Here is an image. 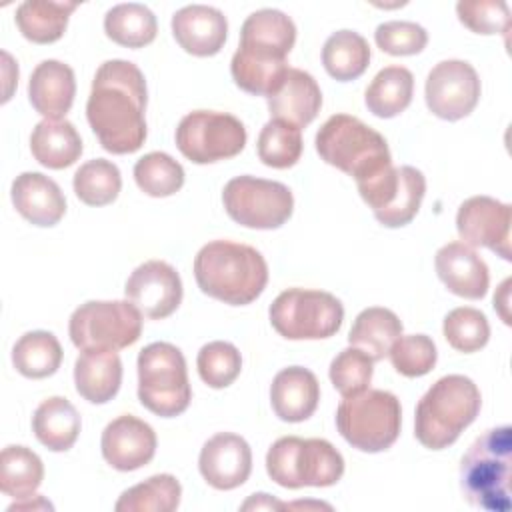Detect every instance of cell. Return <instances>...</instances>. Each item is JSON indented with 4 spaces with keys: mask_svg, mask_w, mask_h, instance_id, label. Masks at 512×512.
I'll return each instance as SVG.
<instances>
[{
    "mask_svg": "<svg viewBox=\"0 0 512 512\" xmlns=\"http://www.w3.org/2000/svg\"><path fill=\"white\" fill-rule=\"evenodd\" d=\"M176 146L194 164L226 160L244 150L246 128L228 112L194 110L180 120Z\"/></svg>",
    "mask_w": 512,
    "mask_h": 512,
    "instance_id": "12",
    "label": "cell"
},
{
    "mask_svg": "<svg viewBox=\"0 0 512 512\" xmlns=\"http://www.w3.org/2000/svg\"><path fill=\"white\" fill-rule=\"evenodd\" d=\"M138 188L154 198L176 194L184 184V168L166 152H148L134 164Z\"/></svg>",
    "mask_w": 512,
    "mask_h": 512,
    "instance_id": "39",
    "label": "cell"
},
{
    "mask_svg": "<svg viewBox=\"0 0 512 512\" xmlns=\"http://www.w3.org/2000/svg\"><path fill=\"white\" fill-rule=\"evenodd\" d=\"M62 362V346L52 332L32 330L18 338L12 348V364L26 378H48Z\"/></svg>",
    "mask_w": 512,
    "mask_h": 512,
    "instance_id": "34",
    "label": "cell"
},
{
    "mask_svg": "<svg viewBox=\"0 0 512 512\" xmlns=\"http://www.w3.org/2000/svg\"><path fill=\"white\" fill-rule=\"evenodd\" d=\"M192 398L186 360L170 342H152L138 354V400L152 414H182Z\"/></svg>",
    "mask_w": 512,
    "mask_h": 512,
    "instance_id": "8",
    "label": "cell"
},
{
    "mask_svg": "<svg viewBox=\"0 0 512 512\" xmlns=\"http://www.w3.org/2000/svg\"><path fill=\"white\" fill-rule=\"evenodd\" d=\"M196 366L204 384L210 388H226L238 378L242 370V356L234 344L214 340L200 348Z\"/></svg>",
    "mask_w": 512,
    "mask_h": 512,
    "instance_id": "42",
    "label": "cell"
},
{
    "mask_svg": "<svg viewBox=\"0 0 512 512\" xmlns=\"http://www.w3.org/2000/svg\"><path fill=\"white\" fill-rule=\"evenodd\" d=\"M266 470L284 488H324L342 478L344 458L328 440L282 436L266 454Z\"/></svg>",
    "mask_w": 512,
    "mask_h": 512,
    "instance_id": "6",
    "label": "cell"
},
{
    "mask_svg": "<svg viewBox=\"0 0 512 512\" xmlns=\"http://www.w3.org/2000/svg\"><path fill=\"white\" fill-rule=\"evenodd\" d=\"M44 478V464L26 446H6L0 454V490L16 500L30 498Z\"/></svg>",
    "mask_w": 512,
    "mask_h": 512,
    "instance_id": "35",
    "label": "cell"
},
{
    "mask_svg": "<svg viewBox=\"0 0 512 512\" xmlns=\"http://www.w3.org/2000/svg\"><path fill=\"white\" fill-rule=\"evenodd\" d=\"M76 6V2L26 0L16 8V26L26 40L34 44H50L64 34L68 16Z\"/></svg>",
    "mask_w": 512,
    "mask_h": 512,
    "instance_id": "29",
    "label": "cell"
},
{
    "mask_svg": "<svg viewBox=\"0 0 512 512\" xmlns=\"http://www.w3.org/2000/svg\"><path fill=\"white\" fill-rule=\"evenodd\" d=\"M302 156L300 128L284 120H270L258 134V158L270 168H290Z\"/></svg>",
    "mask_w": 512,
    "mask_h": 512,
    "instance_id": "40",
    "label": "cell"
},
{
    "mask_svg": "<svg viewBox=\"0 0 512 512\" xmlns=\"http://www.w3.org/2000/svg\"><path fill=\"white\" fill-rule=\"evenodd\" d=\"M182 486L172 474H156L128 488L116 502V512H172L178 508Z\"/></svg>",
    "mask_w": 512,
    "mask_h": 512,
    "instance_id": "36",
    "label": "cell"
},
{
    "mask_svg": "<svg viewBox=\"0 0 512 512\" xmlns=\"http://www.w3.org/2000/svg\"><path fill=\"white\" fill-rule=\"evenodd\" d=\"M424 96L434 116L454 122L476 108L480 78L464 60H442L428 72Z\"/></svg>",
    "mask_w": 512,
    "mask_h": 512,
    "instance_id": "14",
    "label": "cell"
},
{
    "mask_svg": "<svg viewBox=\"0 0 512 512\" xmlns=\"http://www.w3.org/2000/svg\"><path fill=\"white\" fill-rule=\"evenodd\" d=\"M106 36L126 48H142L156 38L158 24L154 12L138 2L112 6L104 16Z\"/></svg>",
    "mask_w": 512,
    "mask_h": 512,
    "instance_id": "33",
    "label": "cell"
},
{
    "mask_svg": "<svg viewBox=\"0 0 512 512\" xmlns=\"http://www.w3.org/2000/svg\"><path fill=\"white\" fill-rule=\"evenodd\" d=\"M402 424L400 400L388 390H364L348 396L336 410V426L342 438L360 452L390 448Z\"/></svg>",
    "mask_w": 512,
    "mask_h": 512,
    "instance_id": "7",
    "label": "cell"
},
{
    "mask_svg": "<svg viewBox=\"0 0 512 512\" xmlns=\"http://www.w3.org/2000/svg\"><path fill=\"white\" fill-rule=\"evenodd\" d=\"M76 94L74 72L60 60L40 62L28 82V98L38 114L46 120H62L72 108Z\"/></svg>",
    "mask_w": 512,
    "mask_h": 512,
    "instance_id": "22",
    "label": "cell"
},
{
    "mask_svg": "<svg viewBox=\"0 0 512 512\" xmlns=\"http://www.w3.org/2000/svg\"><path fill=\"white\" fill-rule=\"evenodd\" d=\"M316 152L326 164L354 176L356 184L392 164L384 136L350 114H334L320 126Z\"/></svg>",
    "mask_w": 512,
    "mask_h": 512,
    "instance_id": "5",
    "label": "cell"
},
{
    "mask_svg": "<svg viewBox=\"0 0 512 512\" xmlns=\"http://www.w3.org/2000/svg\"><path fill=\"white\" fill-rule=\"evenodd\" d=\"M400 334V318L388 308L372 306L356 316L348 332V342L350 346L364 350L372 360H382L384 356H388L390 346Z\"/></svg>",
    "mask_w": 512,
    "mask_h": 512,
    "instance_id": "30",
    "label": "cell"
},
{
    "mask_svg": "<svg viewBox=\"0 0 512 512\" xmlns=\"http://www.w3.org/2000/svg\"><path fill=\"white\" fill-rule=\"evenodd\" d=\"M10 194L16 210L34 226H54L66 212L60 186L40 172H22L16 176Z\"/></svg>",
    "mask_w": 512,
    "mask_h": 512,
    "instance_id": "24",
    "label": "cell"
},
{
    "mask_svg": "<svg viewBox=\"0 0 512 512\" xmlns=\"http://www.w3.org/2000/svg\"><path fill=\"white\" fill-rule=\"evenodd\" d=\"M372 372L374 360L356 346L340 350L330 362V380L344 398L368 390Z\"/></svg>",
    "mask_w": 512,
    "mask_h": 512,
    "instance_id": "44",
    "label": "cell"
},
{
    "mask_svg": "<svg viewBox=\"0 0 512 512\" xmlns=\"http://www.w3.org/2000/svg\"><path fill=\"white\" fill-rule=\"evenodd\" d=\"M100 448L112 468L120 472L138 470L156 454V432L144 420L124 414L104 428Z\"/></svg>",
    "mask_w": 512,
    "mask_h": 512,
    "instance_id": "18",
    "label": "cell"
},
{
    "mask_svg": "<svg viewBox=\"0 0 512 512\" xmlns=\"http://www.w3.org/2000/svg\"><path fill=\"white\" fill-rule=\"evenodd\" d=\"M70 340L80 350H120L142 332V312L130 300H90L68 322Z\"/></svg>",
    "mask_w": 512,
    "mask_h": 512,
    "instance_id": "10",
    "label": "cell"
},
{
    "mask_svg": "<svg viewBox=\"0 0 512 512\" xmlns=\"http://www.w3.org/2000/svg\"><path fill=\"white\" fill-rule=\"evenodd\" d=\"M456 14L476 34H506L510 28V8L504 0H460Z\"/></svg>",
    "mask_w": 512,
    "mask_h": 512,
    "instance_id": "45",
    "label": "cell"
},
{
    "mask_svg": "<svg viewBox=\"0 0 512 512\" xmlns=\"http://www.w3.org/2000/svg\"><path fill=\"white\" fill-rule=\"evenodd\" d=\"M388 356L398 374L406 378H418L434 368L438 352L436 344L426 334H400L390 346Z\"/></svg>",
    "mask_w": 512,
    "mask_h": 512,
    "instance_id": "43",
    "label": "cell"
},
{
    "mask_svg": "<svg viewBox=\"0 0 512 512\" xmlns=\"http://www.w3.org/2000/svg\"><path fill=\"white\" fill-rule=\"evenodd\" d=\"M436 274L446 288L462 298L478 300L486 294L490 274L486 262L464 242L444 244L434 258Z\"/></svg>",
    "mask_w": 512,
    "mask_h": 512,
    "instance_id": "21",
    "label": "cell"
},
{
    "mask_svg": "<svg viewBox=\"0 0 512 512\" xmlns=\"http://www.w3.org/2000/svg\"><path fill=\"white\" fill-rule=\"evenodd\" d=\"M124 292L146 318L162 320L180 306L182 280L168 262L148 260L130 274Z\"/></svg>",
    "mask_w": 512,
    "mask_h": 512,
    "instance_id": "16",
    "label": "cell"
},
{
    "mask_svg": "<svg viewBox=\"0 0 512 512\" xmlns=\"http://www.w3.org/2000/svg\"><path fill=\"white\" fill-rule=\"evenodd\" d=\"M356 186L380 224L400 228L416 216L426 192V178L414 166L394 168L390 164Z\"/></svg>",
    "mask_w": 512,
    "mask_h": 512,
    "instance_id": "13",
    "label": "cell"
},
{
    "mask_svg": "<svg viewBox=\"0 0 512 512\" xmlns=\"http://www.w3.org/2000/svg\"><path fill=\"white\" fill-rule=\"evenodd\" d=\"M74 384L92 404L112 400L122 384V360L116 350H82L74 364Z\"/></svg>",
    "mask_w": 512,
    "mask_h": 512,
    "instance_id": "26",
    "label": "cell"
},
{
    "mask_svg": "<svg viewBox=\"0 0 512 512\" xmlns=\"http://www.w3.org/2000/svg\"><path fill=\"white\" fill-rule=\"evenodd\" d=\"M30 498H32V496H30ZM30 498H24L22 502H16V504L8 506V512H12V510H24V508H48V510H52V504L46 502L42 496H38L36 502H30Z\"/></svg>",
    "mask_w": 512,
    "mask_h": 512,
    "instance_id": "48",
    "label": "cell"
},
{
    "mask_svg": "<svg viewBox=\"0 0 512 512\" xmlns=\"http://www.w3.org/2000/svg\"><path fill=\"white\" fill-rule=\"evenodd\" d=\"M512 208L490 196L464 200L456 214V230L464 244L486 246L504 260H510Z\"/></svg>",
    "mask_w": 512,
    "mask_h": 512,
    "instance_id": "15",
    "label": "cell"
},
{
    "mask_svg": "<svg viewBox=\"0 0 512 512\" xmlns=\"http://www.w3.org/2000/svg\"><path fill=\"white\" fill-rule=\"evenodd\" d=\"M374 40L378 48L392 56H412L424 50L428 42V32L410 20H390L382 22L376 32Z\"/></svg>",
    "mask_w": 512,
    "mask_h": 512,
    "instance_id": "46",
    "label": "cell"
},
{
    "mask_svg": "<svg viewBox=\"0 0 512 512\" xmlns=\"http://www.w3.org/2000/svg\"><path fill=\"white\" fill-rule=\"evenodd\" d=\"M32 430L40 444L52 452H66L80 434V414L62 396L46 398L32 416Z\"/></svg>",
    "mask_w": 512,
    "mask_h": 512,
    "instance_id": "28",
    "label": "cell"
},
{
    "mask_svg": "<svg viewBox=\"0 0 512 512\" xmlns=\"http://www.w3.org/2000/svg\"><path fill=\"white\" fill-rule=\"evenodd\" d=\"M342 320V302L324 290L288 288L270 304V322L288 340L330 338L340 330Z\"/></svg>",
    "mask_w": 512,
    "mask_h": 512,
    "instance_id": "9",
    "label": "cell"
},
{
    "mask_svg": "<svg viewBox=\"0 0 512 512\" xmlns=\"http://www.w3.org/2000/svg\"><path fill=\"white\" fill-rule=\"evenodd\" d=\"M296 42V26L290 16L274 8L252 12L240 30L238 50L260 60H286Z\"/></svg>",
    "mask_w": 512,
    "mask_h": 512,
    "instance_id": "19",
    "label": "cell"
},
{
    "mask_svg": "<svg viewBox=\"0 0 512 512\" xmlns=\"http://www.w3.org/2000/svg\"><path fill=\"white\" fill-rule=\"evenodd\" d=\"M230 72L238 88L254 96H272L282 84L288 64L286 60H260L240 50L234 52Z\"/></svg>",
    "mask_w": 512,
    "mask_h": 512,
    "instance_id": "38",
    "label": "cell"
},
{
    "mask_svg": "<svg viewBox=\"0 0 512 512\" xmlns=\"http://www.w3.org/2000/svg\"><path fill=\"white\" fill-rule=\"evenodd\" d=\"M146 80L128 60L104 62L92 80L86 118L104 150L132 154L146 140Z\"/></svg>",
    "mask_w": 512,
    "mask_h": 512,
    "instance_id": "1",
    "label": "cell"
},
{
    "mask_svg": "<svg viewBox=\"0 0 512 512\" xmlns=\"http://www.w3.org/2000/svg\"><path fill=\"white\" fill-rule=\"evenodd\" d=\"M318 400L320 384L308 368L288 366L272 380V410L284 422H304L318 408Z\"/></svg>",
    "mask_w": 512,
    "mask_h": 512,
    "instance_id": "25",
    "label": "cell"
},
{
    "mask_svg": "<svg viewBox=\"0 0 512 512\" xmlns=\"http://www.w3.org/2000/svg\"><path fill=\"white\" fill-rule=\"evenodd\" d=\"M222 202L234 222L256 230L280 228L294 208V198L286 184L256 176L232 178L224 186Z\"/></svg>",
    "mask_w": 512,
    "mask_h": 512,
    "instance_id": "11",
    "label": "cell"
},
{
    "mask_svg": "<svg viewBox=\"0 0 512 512\" xmlns=\"http://www.w3.org/2000/svg\"><path fill=\"white\" fill-rule=\"evenodd\" d=\"M284 506L286 504L272 500L268 494H254L248 502L242 504L244 510H250V508H284Z\"/></svg>",
    "mask_w": 512,
    "mask_h": 512,
    "instance_id": "47",
    "label": "cell"
},
{
    "mask_svg": "<svg viewBox=\"0 0 512 512\" xmlns=\"http://www.w3.org/2000/svg\"><path fill=\"white\" fill-rule=\"evenodd\" d=\"M512 472V428L508 424L480 434L462 456L460 488L464 498L486 512H508Z\"/></svg>",
    "mask_w": 512,
    "mask_h": 512,
    "instance_id": "3",
    "label": "cell"
},
{
    "mask_svg": "<svg viewBox=\"0 0 512 512\" xmlns=\"http://www.w3.org/2000/svg\"><path fill=\"white\" fill-rule=\"evenodd\" d=\"M480 404V390L468 376L438 378L416 406L414 434L418 442L430 450L454 444L460 432L476 420Z\"/></svg>",
    "mask_w": 512,
    "mask_h": 512,
    "instance_id": "4",
    "label": "cell"
},
{
    "mask_svg": "<svg viewBox=\"0 0 512 512\" xmlns=\"http://www.w3.org/2000/svg\"><path fill=\"white\" fill-rule=\"evenodd\" d=\"M172 34L188 54L214 56L226 42L228 22L218 8L190 4L172 16Z\"/></svg>",
    "mask_w": 512,
    "mask_h": 512,
    "instance_id": "20",
    "label": "cell"
},
{
    "mask_svg": "<svg viewBox=\"0 0 512 512\" xmlns=\"http://www.w3.org/2000/svg\"><path fill=\"white\" fill-rule=\"evenodd\" d=\"M30 150L42 166L62 170L80 158L82 140L72 122L44 118L32 130Z\"/></svg>",
    "mask_w": 512,
    "mask_h": 512,
    "instance_id": "27",
    "label": "cell"
},
{
    "mask_svg": "<svg viewBox=\"0 0 512 512\" xmlns=\"http://www.w3.org/2000/svg\"><path fill=\"white\" fill-rule=\"evenodd\" d=\"M322 64L326 72L340 82L356 80L370 64V46L358 32L338 30L324 42Z\"/></svg>",
    "mask_w": 512,
    "mask_h": 512,
    "instance_id": "32",
    "label": "cell"
},
{
    "mask_svg": "<svg viewBox=\"0 0 512 512\" xmlns=\"http://www.w3.org/2000/svg\"><path fill=\"white\" fill-rule=\"evenodd\" d=\"M74 192L88 206H106L118 198L122 176L114 162L96 158L84 162L74 174Z\"/></svg>",
    "mask_w": 512,
    "mask_h": 512,
    "instance_id": "37",
    "label": "cell"
},
{
    "mask_svg": "<svg viewBox=\"0 0 512 512\" xmlns=\"http://www.w3.org/2000/svg\"><path fill=\"white\" fill-rule=\"evenodd\" d=\"M444 338L446 342L464 354L476 352L486 346L490 338V326L486 316L470 306L454 308L444 318Z\"/></svg>",
    "mask_w": 512,
    "mask_h": 512,
    "instance_id": "41",
    "label": "cell"
},
{
    "mask_svg": "<svg viewBox=\"0 0 512 512\" xmlns=\"http://www.w3.org/2000/svg\"><path fill=\"white\" fill-rule=\"evenodd\" d=\"M322 92L318 82L300 68H288L278 90L268 96V110L274 120H284L296 128L308 126L320 112Z\"/></svg>",
    "mask_w": 512,
    "mask_h": 512,
    "instance_id": "23",
    "label": "cell"
},
{
    "mask_svg": "<svg viewBox=\"0 0 512 512\" xmlns=\"http://www.w3.org/2000/svg\"><path fill=\"white\" fill-rule=\"evenodd\" d=\"M414 76L404 66H386L370 82L364 94L366 108L378 118H394L412 102Z\"/></svg>",
    "mask_w": 512,
    "mask_h": 512,
    "instance_id": "31",
    "label": "cell"
},
{
    "mask_svg": "<svg viewBox=\"0 0 512 512\" xmlns=\"http://www.w3.org/2000/svg\"><path fill=\"white\" fill-rule=\"evenodd\" d=\"M198 468L212 488L232 490L248 480L252 470V450L242 436L218 432L202 446Z\"/></svg>",
    "mask_w": 512,
    "mask_h": 512,
    "instance_id": "17",
    "label": "cell"
},
{
    "mask_svg": "<svg viewBox=\"0 0 512 512\" xmlns=\"http://www.w3.org/2000/svg\"><path fill=\"white\" fill-rule=\"evenodd\" d=\"M194 278L204 294L232 306H244L254 302L266 288L268 264L248 244L214 240L198 250Z\"/></svg>",
    "mask_w": 512,
    "mask_h": 512,
    "instance_id": "2",
    "label": "cell"
}]
</instances>
